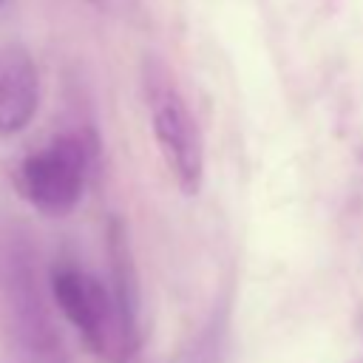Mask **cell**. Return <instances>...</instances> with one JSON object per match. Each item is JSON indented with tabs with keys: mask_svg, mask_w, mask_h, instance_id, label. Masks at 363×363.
<instances>
[{
	"mask_svg": "<svg viewBox=\"0 0 363 363\" xmlns=\"http://www.w3.org/2000/svg\"><path fill=\"white\" fill-rule=\"evenodd\" d=\"M0 312L31 363H71L37 275V252L20 233H0Z\"/></svg>",
	"mask_w": 363,
	"mask_h": 363,
	"instance_id": "cell-1",
	"label": "cell"
},
{
	"mask_svg": "<svg viewBox=\"0 0 363 363\" xmlns=\"http://www.w3.org/2000/svg\"><path fill=\"white\" fill-rule=\"evenodd\" d=\"M48 286L57 309L79 329L82 340L111 363H128L142 343V332L128 323L122 315L111 284H102L96 275L74 267L57 264L48 275Z\"/></svg>",
	"mask_w": 363,
	"mask_h": 363,
	"instance_id": "cell-2",
	"label": "cell"
},
{
	"mask_svg": "<svg viewBox=\"0 0 363 363\" xmlns=\"http://www.w3.org/2000/svg\"><path fill=\"white\" fill-rule=\"evenodd\" d=\"M142 94L153 139L173 182L184 196H196L204 182V139L170 68L156 57L142 62Z\"/></svg>",
	"mask_w": 363,
	"mask_h": 363,
	"instance_id": "cell-3",
	"label": "cell"
},
{
	"mask_svg": "<svg viewBox=\"0 0 363 363\" xmlns=\"http://www.w3.org/2000/svg\"><path fill=\"white\" fill-rule=\"evenodd\" d=\"M88 147L77 133H60L20 164V190L43 213L60 216L77 207L88 179Z\"/></svg>",
	"mask_w": 363,
	"mask_h": 363,
	"instance_id": "cell-4",
	"label": "cell"
},
{
	"mask_svg": "<svg viewBox=\"0 0 363 363\" xmlns=\"http://www.w3.org/2000/svg\"><path fill=\"white\" fill-rule=\"evenodd\" d=\"M40 105V71L34 57L17 45H0V136L20 133Z\"/></svg>",
	"mask_w": 363,
	"mask_h": 363,
	"instance_id": "cell-5",
	"label": "cell"
},
{
	"mask_svg": "<svg viewBox=\"0 0 363 363\" xmlns=\"http://www.w3.org/2000/svg\"><path fill=\"white\" fill-rule=\"evenodd\" d=\"M108 255H111V292H113L122 315L128 318V323L139 329V303H142V298H139V278H136L128 233H125V227L119 221H111Z\"/></svg>",
	"mask_w": 363,
	"mask_h": 363,
	"instance_id": "cell-6",
	"label": "cell"
},
{
	"mask_svg": "<svg viewBox=\"0 0 363 363\" xmlns=\"http://www.w3.org/2000/svg\"><path fill=\"white\" fill-rule=\"evenodd\" d=\"M224 352V318H210V323L201 329V335L193 340L190 352L182 363H221Z\"/></svg>",
	"mask_w": 363,
	"mask_h": 363,
	"instance_id": "cell-7",
	"label": "cell"
},
{
	"mask_svg": "<svg viewBox=\"0 0 363 363\" xmlns=\"http://www.w3.org/2000/svg\"><path fill=\"white\" fill-rule=\"evenodd\" d=\"M91 3H96V6H105V3H108V0H91Z\"/></svg>",
	"mask_w": 363,
	"mask_h": 363,
	"instance_id": "cell-8",
	"label": "cell"
},
{
	"mask_svg": "<svg viewBox=\"0 0 363 363\" xmlns=\"http://www.w3.org/2000/svg\"><path fill=\"white\" fill-rule=\"evenodd\" d=\"M3 3H6V0H0V6H3Z\"/></svg>",
	"mask_w": 363,
	"mask_h": 363,
	"instance_id": "cell-9",
	"label": "cell"
}]
</instances>
